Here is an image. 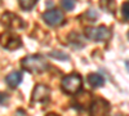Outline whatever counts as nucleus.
<instances>
[{
  "label": "nucleus",
  "mask_w": 129,
  "mask_h": 116,
  "mask_svg": "<svg viewBox=\"0 0 129 116\" xmlns=\"http://www.w3.org/2000/svg\"><path fill=\"white\" fill-rule=\"evenodd\" d=\"M23 70L31 72V73H41L48 68V63L44 57H41L39 54L34 56H26L22 61H21Z\"/></svg>",
  "instance_id": "f257e3e1"
},
{
  "label": "nucleus",
  "mask_w": 129,
  "mask_h": 116,
  "mask_svg": "<svg viewBox=\"0 0 129 116\" xmlns=\"http://www.w3.org/2000/svg\"><path fill=\"white\" fill-rule=\"evenodd\" d=\"M83 87V79L79 73H71L62 79L61 88L66 94H76Z\"/></svg>",
  "instance_id": "f03ea898"
},
{
  "label": "nucleus",
  "mask_w": 129,
  "mask_h": 116,
  "mask_svg": "<svg viewBox=\"0 0 129 116\" xmlns=\"http://www.w3.org/2000/svg\"><path fill=\"white\" fill-rule=\"evenodd\" d=\"M85 36L94 41H109L111 39V30L106 26H97V27H85L84 30Z\"/></svg>",
  "instance_id": "7ed1b4c3"
},
{
  "label": "nucleus",
  "mask_w": 129,
  "mask_h": 116,
  "mask_svg": "<svg viewBox=\"0 0 129 116\" xmlns=\"http://www.w3.org/2000/svg\"><path fill=\"white\" fill-rule=\"evenodd\" d=\"M2 23L4 27L7 28H10L13 31H18V30H22L25 28V22L23 19L18 17L17 14L14 13H10V12H5L3 16H2Z\"/></svg>",
  "instance_id": "20e7f679"
},
{
  "label": "nucleus",
  "mask_w": 129,
  "mask_h": 116,
  "mask_svg": "<svg viewBox=\"0 0 129 116\" xmlns=\"http://www.w3.org/2000/svg\"><path fill=\"white\" fill-rule=\"evenodd\" d=\"M50 94H52V92L47 85H44V84H38L34 88V92H32L31 101H32V103L47 104L50 101Z\"/></svg>",
  "instance_id": "39448f33"
},
{
  "label": "nucleus",
  "mask_w": 129,
  "mask_h": 116,
  "mask_svg": "<svg viewBox=\"0 0 129 116\" xmlns=\"http://www.w3.org/2000/svg\"><path fill=\"white\" fill-rule=\"evenodd\" d=\"M0 45L8 50H16L22 47V40L13 32H3L0 35Z\"/></svg>",
  "instance_id": "423d86ee"
},
{
  "label": "nucleus",
  "mask_w": 129,
  "mask_h": 116,
  "mask_svg": "<svg viewBox=\"0 0 129 116\" xmlns=\"http://www.w3.org/2000/svg\"><path fill=\"white\" fill-rule=\"evenodd\" d=\"M110 103L103 98H95L90 104V116H110Z\"/></svg>",
  "instance_id": "0eeeda50"
},
{
  "label": "nucleus",
  "mask_w": 129,
  "mask_h": 116,
  "mask_svg": "<svg viewBox=\"0 0 129 116\" xmlns=\"http://www.w3.org/2000/svg\"><path fill=\"white\" fill-rule=\"evenodd\" d=\"M43 19H44V22L48 26L56 27V26H59L64 21V16L58 9H49L43 13Z\"/></svg>",
  "instance_id": "6e6552de"
},
{
  "label": "nucleus",
  "mask_w": 129,
  "mask_h": 116,
  "mask_svg": "<svg viewBox=\"0 0 129 116\" xmlns=\"http://www.w3.org/2000/svg\"><path fill=\"white\" fill-rule=\"evenodd\" d=\"M93 102V96L89 93V92H80L76 94V97H75V101L72 103V106L78 110H87Z\"/></svg>",
  "instance_id": "1a4fd4ad"
},
{
  "label": "nucleus",
  "mask_w": 129,
  "mask_h": 116,
  "mask_svg": "<svg viewBox=\"0 0 129 116\" xmlns=\"http://www.w3.org/2000/svg\"><path fill=\"white\" fill-rule=\"evenodd\" d=\"M23 79V75H22V72H19V71H14L12 73H9V75L5 78V83L8 84V87L9 88H17L21 81H22Z\"/></svg>",
  "instance_id": "9d476101"
},
{
  "label": "nucleus",
  "mask_w": 129,
  "mask_h": 116,
  "mask_svg": "<svg viewBox=\"0 0 129 116\" xmlns=\"http://www.w3.org/2000/svg\"><path fill=\"white\" fill-rule=\"evenodd\" d=\"M87 79H88V83L90 84V87L93 88H100L105 84V78L101 73H89Z\"/></svg>",
  "instance_id": "9b49d317"
},
{
  "label": "nucleus",
  "mask_w": 129,
  "mask_h": 116,
  "mask_svg": "<svg viewBox=\"0 0 129 116\" xmlns=\"http://www.w3.org/2000/svg\"><path fill=\"white\" fill-rule=\"evenodd\" d=\"M35 5H36V0H22V2H19L21 9L26 10V12L27 10H31Z\"/></svg>",
  "instance_id": "f8f14e48"
},
{
  "label": "nucleus",
  "mask_w": 129,
  "mask_h": 116,
  "mask_svg": "<svg viewBox=\"0 0 129 116\" xmlns=\"http://www.w3.org/2000/svg\"><path fill=\"white\" fill-rule=\"evenodd\" d=\"M49 57H52V58H56V59H59V61H67L69 59V56L67 54H64V53H62V52H58V50H53V52H50L49 53Z\"/></svg>",
  "instance_id": "ddd939ff"
},
{
  "label": "nucleus",
  "mask_w": 129,
  "mask_h": 116,
  "mask_svg": "<svg viewBox=\"0 0 129 116\" xmlns=\"http://www.w3.org/2000/svg\"><path fill=\"white\" fill-rule=\"evenodd\" d=\"M61 4H62V8L66 9V10H72L74 7H75V3L71 2V0H64V2H62Z\"/></svg>",
  "instance_id": "4468645a"
},
{
  "label": "nucleus",
  "mask_w": 129,
  "mask_h": 116,
  "mask_svg": "<svg viewBox=\"0 0 129 116\" xmlns=\"http://www.w3.org/2000/svg\"><path fill=\"white\" fill-rule=\"evenodd\" d=\"M128 9H129V3H124V5H123V17H124L125 22H128V19H129V12H128Z\"/></svg>",
  "instance_id": "2eb2a0df"
},
{
  "label": "nucleus",
  "mask_w": 129,
  "mask_h": 116,
  "mask_svg": "<svg viewBox=\"0 0 129 116\" xmlns=\"http://www.w3.org/2000/svg\"><path fill=\"white\" fill-rule=\"evenodd\" d=\"M8 99H9V96H8V94L0 93V104H2V106H7Z\"/></svg>",
  "instance_id": "dca6fc26"
},
{
  "label": "nucleus",
  "mask_w": 129,
  "mask_h": 116,
  "mask_svg": "<svg viewBox=\"0 0 129 116\" xmlns=\"http://www.w3.org/2000/svg\"><path fill=\"white\" fill-rule=\"evenodd\" d=\"M45 116H59L58 113H56V112H49V113H47Z\"/></svg>",
  "instance_id": "f3484780"
}]
</instances>
